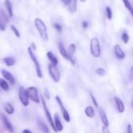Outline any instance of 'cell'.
Returning a JSON list of instances; mask_svg holds the SVG:
<instances>
[{"label": "cell", "instance_id": "1", "mask_svg": "<svg viewBox=\"0 0 133 133\" xmlns=\"http://www.w3.org/2000/svg\"><path fill=\"white\" fill-rule=\"evenodd\" d=\"M34 24H35V26H36L41 37L44 41H48V31H47V26H46L45 23L43 22V20L39 18H36L34 20Z\"/></svg>", "mask_w": 133, "mask_h": 133}, {"label": "cell", "instance_id": "2", "mask_svg": "<svg viewBox=\"0 0 133 133\" xmlns=\"http://www.w3.org/2000/svg\"><path fill=\"white\" fill-rule=\"evenodd\" d=\"M90 52L92 55L95 58H99L101 55V45L98 38L94 37L90 41Z\"/></svg>", "mask_w": 133, "mask_h": 133}, {"label": "cell", "instance_id": "3", "mask_svg": "<svg viewBox=\"0 0 133 133\" xmlns=\"http://www.w3.org/2000/svg\"><path fill=\"white\" fill-rule=\"evenodd\" d=\"M28 53H29V55L31 58V60L33 61V62L34 63V65H35V68H36V73H37V76L38 78L41 79L43 77V75H42V72H41V65H40V63L38 62L35 55L34 54V51L33 50L29 47L28 48Z\"/></svg>", "mask_w": 133, "mask_h": 133}, {"label": "cell", "instance_id": "4", "mask_svg": "<svg viewBox=\"0 0 133 133\" xmlns=\"http://www.w3.org/2000/svg\"><path fill=\"white\" fill-rule=\"evenodd\" d=\"M26 94L29 99H30L32 101L38 104L40 102V98L38 96V92L37 88L34 87H30L26 90Z\"/></svg>", "mask_w": 133, "mask_h": 133}, {"label": "cell", "instance_id": "5", "mask_svg": "<svg viewBox=\"0 0 133 133\" xmlns=\"http://www.w3.org/2000/svg\"><path fill=\"white\" fill-rule=\"evenodd\" d=\"M48 71H49V74L51 76V77L52 78V79L54 80V82L58 83L60 80V72L58 69L57 68V66H55L51 64H50L48 65Z\"/></svg>", "mask_w": 133, "mask_h": 133}, {"label": "cell", "instance_id": "6", "mask_svg": "<svg viewBox=\"0 0 133 133\" xmlns=\"http://www.w3.org/2000/svg\"><path fill=\"white\" fill-rule=\"evenodd\" d=\"M41 102H42V104H43V108H44V113H45L46 118H47V119H48L49 124L51 125L52 129H53L55 132H57V130H56V129H55V125H54L53 118H52V117H51V113H50V111H49V110H48V107H47V105H46L45 100H44L42 97H41Z\"/></svg>", "mask_w": 133, "mask_h": 133}, {"label": "cell", "instance_id": "7", "mask_svg": "<svg viewBox=\"0 0 133 133\" xmlns=\"http://www.w3.org/2000/svg\"><path fill=\"white\" fill-rule=\"evenodd\" d=\"M58 49H59L60 54L62 55V56L65 59L69 61L72 65H75V61H74V59H73L72 57L68 53V51L65 50V47L63 46V44H62V42H59V44H58Z\"/></svg>", "mask_w": 133, "mask_h": 133}, {"label": "cell", "instance_id": "8", "mask_svg": "<svg viewBox=\"0 0 133 133\" xmlns=\"http://www.w3.org/2000/svg\"><path fill=\"white\" fill-rule=\"evenodd\" d=\"M55 100L58 102V105H59V107H60V108H61V110L62 111V115H63V118H64L65 121L67 122H69L70 120H71L70 116H69V114L68 111L65 108V106L63 105V103H62L61 98L58 96H56L55 97Z\"/></svg>", "mask_w": 133, "mask_h": 133}, {"label": "cell", "instance_id": "9", "mask_svg": "<svg viewBox=\"0 0 133 133\" xmlns=\"http://www.w3.org/2000/svg\"><path fill=\"white\" fill-rule=\"evenodd\" d=\"M9 22L8 15L2 9H0V30L4 31L5 30L6 24Z\"/></svg>", "mask_w": 133, "mask_h": 133}, {"label": "cell", "instance_id": "10", "mask_svg": "<svg viewBox=\"0 0 133 133\" xmlns=\"http://www.w3.org/2000/svg\"><path fill=\"white\" fill-rule=\"evenodd\" d=\"M19 98L21 104L24 107H27L29 105V98L26 94V89L23 87H20L19 90Z\"/></svg>", "mask_w": 133, "mask_h": 133}, {"label": "cell", "instance_id": "11", "mask_svg": "<svg viewBox=\"0 0 133 133\" xmlns=\"http://www.w3.org/2000/svg\"><path fill=\"white\" fill-rule=\"evenodd\" d=\"M65 5L68 7V9L71 12H76L77 9V2L76 0H69V1H63L62 2Z\"/></svg>", "mask_w": 133, "mask_h": 133}, {"label": "cell", "instance_id": "12", "mask_svg": "<svg viewBox=\"0 0 133 133\" xmlns=\"http://www.w3.org/2000/svg\"><path fill=\"white\" fill-rule=\"evenodd\" d=\"M0 117H1V120H2V124L4 125L5 128L10 133L14 132V129H13V127L12 125V124L10 123V122L8 120V118L4 115H0Z\"/></svg>", "mask_w": 133, "mask_h": 133}, {"label": "cell", "instance_id": "13", "mask_svg": "<svg viewBox=\"0 0 133 133\" xmlns=\"http://www.w3.org/2000/svg\"><path fill=\"white\" fill-rule=\"evenodd\" d=\"M1 73H2V76H3L7 81H9V82L10 83L11 85L13 86V85L15 84V79H14V77H13V76L12 75L11 72H8V71H6V70L2 69V70H1Z\"/></svg>", "mask_w": 133, "mask_h": 133}, {"label": "cell", "instance_id": "14", "mask_svg": "<svg viewBox=\"0 0 133 133\" xmlns=\"http://www.w3.org/2000/svg\"><path fill=\"white\" fill-rule=\"evenodd\" d=\"M114 101L115 103V107H116L117 111L119 113H123L125 111V105H124V103L122 102V101L117 97H114Z\"/></svg>", "mask_w": 133, "mask_h": 133}, {"label": "cell", "instance_id": "15", "mask_svg": "<svg viewBox=\"0 0 133 133\" xmlns=\"http://www.w3.org/2000/svg\"><path fill=\"white\" fill-rule=\"evenodd\" d=\"M114 51H115V55L117 57V58H118V59H124L125 58V53L122 51V49L119 44H116L115 46Z\"/></svg>", "mask_w": 133, "mask_h": 133}, {"label": "cell", "instance_id": "16", "mask_svg": "<svg viewBox=\"0 0 133 133\" xmlns=\"http://www.w3.org/2000/svg\"><path fill=\"white\" fill-rule=\"evenodd\" d=\"M54 125H55V127L57 130V132H62L63 130V125L61 122V120L59 118V116L55 114V117H54Z\"/></svg>", "mask_w": 133, "mask_h": 133}, {"label": "cell", "instance_id": "17", "mask_svg": "<svg viewBox=\"0 0 133 133\" xmlns=\"http://www.w3.org/2000/svg\"><path fill=\"white\" fill-rule=\"evenodd\" d=\"M100 115H101V121L104 124V126L108 128L109 125V122H108V118L107 117V115H106V113L103 108H100Z\"/></svg>", "mask_w": 133, "mask_h": 133}, {"label": "cell", "instance_id": "18", "mask_svg": "<svg viewBox=\"0 0 133 133\" xmlns=\"http://www.w3.org/2000/svg\"><path fill=\"white\" fill-rule=\"evenodd\" d=\"M37 126H38L39 129L42 131V132L49 133V129H48V125L42 120L37 119Z\"/></svg>", "mask_w": 133, "mask_h": 133}, {"label": "cell", "instance_id": "19", "mask_svg": "<svg viewBox=\"0 0 133 133\" xmlns=\"http://www.w3.org/2000/svg\"><path fill=\"white\" fill-rule=\"evenodd\" d=\"M47 56H48V58L50 60L51 62V64L55 65V66H57L58 63V60L57 59V58L54 55V54L52 53V51H48L47 53Z\"/></svg>", "mask_w": 133, "mask_h": 133}, {"label": "cell", "instance_id": "20", "mask_svg": "<svg viewBox=\"0 0 133 133\" xmlns=\"http://www.w3.org/2000/svg\"><path fill=\"white\" fill-rule=\"evenodd\" d=\"M4 5L6 8V10H7V12H8V15L10 17H12L13 16V12H12V2L9 0H6L4 2Z\"/></svg>", "mask_w": 133, "mask_h": 133}, {"label": "cell", "instance_id": "21", "mask_svg": "<svg viewBox=\"0 0 133 133\" xmlns=\"http://www.w3.org/2000/svg\"><path fill=\"white\" fill-rule=\"evenodd\" d=\"M2 62L6 66H12L16 62L15 58L12 57H5L2 59Z\"/></svg>", "mask_w": 133, "mask_h": 133}, {"label": "cell", "instance_id": "22", "mask_svg": "<svg viewBox=\"0 0 133 133\" xmlns=\"http://www.w3.org/2000/svg\"><path fill=\"white\" fill-rule=\"evenodd\" d=\"M85 114L89 118H94V115H95V112H94V110L93 107H91V106L87 107L86 109H85Z\"/></svg>", "mask_w": 133, "mask_h": 133}, {"label": "cell", "instance_id": "23", "mask_svg": "<svg viewBox=\"0 0 133 133\" xmlns=\"http://www.w3.org/2000/svg\"><path fill=\"white\" fill-rule=\"evenodd\" d=\"M0 87L5 92H8L9 90V87L8 83L2 78H0Z\"/></svg>", "mask_w": 133, "mask_h": 133}, {"label": "cell", "instance_id": "24", "mask_svg": "<svg viewBox=\"0 0 133 133\" xmlns=\"http://www.w3.org/2000/svg\"><path fill=\"white\" fill-rule=\"evenodd\" d=\"M4 109L8 115H12L14 112V108L10 103H6L4 106Z\"/></svg>", "mask_w": 133, "mask_h": 133}, {"label": "cell", "instance_id": "25", "mask_svg": "<svg viewBox=\"0 0 133 133\" xmlns=\"http://www.w3.org/2000/svg\"><path fill=\"white\" fill-rule=\"evenodd\" d=\"M122 41H123V42L125 44H128L129 43V34H128L127 32L125 31V32L122 33Z\"/></svg>", "mask_w": 133, "mask_h": 133}, {"label": "cell", "instance_id": "26", "mask_svg": "<svg viewBox=\"0 0 133 133\" xmlns=\"http://www.w3.org/2000/svg\"><path fill=\"white\" fill-rule=\"evenodd\" d=\"M123 3L125 4V7L129 10V12H130V13H131V15L132 16L133 15V8L132 6V5L130 4V2H129V1H123Z\"/></svg>", "mask_w": 133, "mask_h": 133}, {"label": "cell", "instance_id": "27", "mask_svg": "<svg viewBox=\"0 0 133 133\" xmlns=\"http://www.w3.org/2000/svg\"><path fill=\"white\" fill-rule=\"evenodd\" d=\"M76 48V44H71L69 45V52H68V53L72 56V55H73V54L75 53Z\"/></svg>", "mask_w": 133, "mask_h": 133}, {"label": "cell", "instance_id": "28", "mask_svg": "<svg viewBox=\"0 0 133 133\" xmlns=\"http://www.w3.org/2000/svg\"><path fill=\"white\" fill-rule=\"evenodd\" d=\"M96 73L100 76H104L106 73V71L103 68H97L96 69Z\"/></svg>", "mask_w": 133, "mask_h": 133}, {"label": "cell", "instance_id": "29", "mask_svg": "<svg viewBox=\"0 0 133 133\" xmlns=\"http://www.w3.org/2000/svg\"><path fill=\"white\" fill-rule=\"evenodd\" d=\"M106 13H107V17L108 19H112V10L108 6L106 7Z\"/></svg>", "mask_w": 133, "mask_h": 133}, {"label": "cell", "instance_id": "30", "mask_svg": "<svg viewBox=\"0 0 133 133\" xmlns=\"http://www.w3.org/2000/svg\"><path fill=\"white\" fill-rule=\"evenodd\" d=\"M11 30H12V32L15 34V35H16L17 37H20V34H19V30H17V28H16L14 25H11Z\"/></svg>", "mask_w": 133, "mask_h": 133}, {"label": "cell", "instance_id": "31", "mask_svg": "<svg viewBox=\"0 0 133 133\" xmlns=\"http://www.w3.org/2000/svg\"><path fill=\"white\" fill-rule=\"evenodd\" d=\"M54 27H55L58 32H62V26H61L59 23H54Z\"/></svg>", "mask_w": 133, "mask_h": 133}, {"label": "cell", "instance_id": "32", "mask_svg": "<svg viewBox=\"0 0 133 133\" xmlns=\"http://www.w3.org/2000/svg\"><path fill=\"white\" fill-rule=\"evenodd\" d=\"M90 97H91V99H92V101H93L94 104L96 106V108H98V104H97V101L96 98L94 97V96L93 95V94H92V93H90Z\"/></svg>", "mask_w": 133, "mask_h": 133}, {"label": "cell", "instance_id": "33", "mask_svg": "<svg viewBox=\"0 0 133 133\" xmlns=\"http://www.w3.org/2000/svg\"><path fill=\"white\" fill-rule=\"evenodd\" d=\"M44 95H45V97H46V98L47 99H50V94H49V93H48V89H44Z\"/></svg>", "mask_w": 133, "mask_h": 133}, {"label": "cell", "instance_id": "34", "mask_svg": "<svg viewBox=\"0 0 133 133\" xmlns=\"http://www.w3.org/2000/svg\"><path fill=\"white\" fill-rule=\"evenodd\" d=\"M102 132L103 133H111V132L108 130V128H106V127H103L102 128Z\"/></svg>", "mask_w": 133, "mask_h": 133}, {"label": "cell", "instance_id": "35", "mask_svg": "<svg viewBox=\"0 0 133 133\" xmlns=\"http://www.w3.org/2000/svg\"><path fill=\"white\" fill-rule=\"evenodd\" d=\"M126 133H132L131 125H128V127H127V132H126Z\"/></svg>", "mask_w": 133, "mask_h": 133}, {"label": "cell", "instance_id": "36", "mask_svg": "<svg viewBox=\"0 0 133 133\" xmlns=\"http://www.w3.org/2000/svg\"><path fill=\"white\" fill-rule=\"evenodd\" d=\"M88 25H89V24H88V23H87V21H83V26L84 28H87V27L88 26Z\"/></svg>", "mask_w": 133, "mask_h": 133}, {"label": "cell", "instance_id": "37", "mask_svg": "<svg viewBox=\"0 0 133 133\" xmlns=\"http://www.w3.org/2000/svg\"><path fill=\"white\" fill-rule=\"evenodd\" d=\"M30 48L31 49L33 48L34 50H36V45H35V44H34V43H32V44H31V47H30Z\"/></svg>", "mask_w": 133, "mask_h": 133}, {"label": "cell", "instance_id": "38", "mask_svg": "<svg viewBox=\"0 0 133 133\" xmlns=\"http://www.w3.org/2000/svg\"><path fill=\"white\" fill-rule=\"evenodd\" d=\"M22 133H33V132H32L31 131H30L29 129H24Z\"/></svg>", "mask_w": 133, "mask_h": 133}, {"label": "cell", "instance_id": "39", "mask_svg": "<svg viewBox=\"0 0 133 133\" xmlns=\"http://www.w3.org/2000/svg\"><path fill=\"white\" fill-rule=\"evenodd\" d=\"M132 70L133 68H131V70H130V79L132 80Z\"/></svg>", "mask_w": 133, "mask_h": 133}]
</instances>
